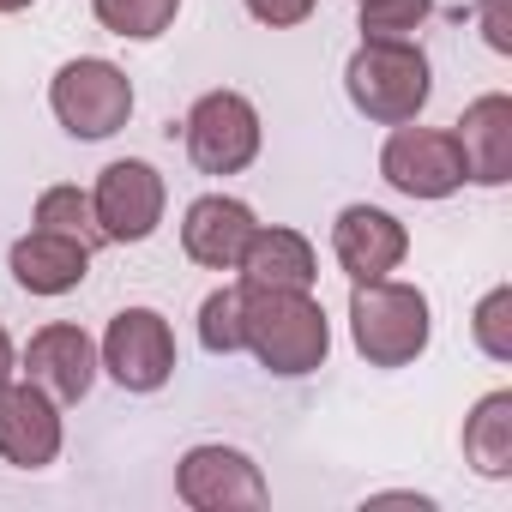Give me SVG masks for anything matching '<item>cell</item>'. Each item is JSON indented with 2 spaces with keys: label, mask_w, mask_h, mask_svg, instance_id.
Returning <instances> with one entry per match:
<instances>
[{
  "label": "cell",
  "mask_w": 512,
  "mask_h": 512,
  "mask_svg": "<svg viewBox=\"0 0 512 512\" xmlns=\"http://www.w3.org/2000/svg\"><path fill=\"white\" fill-rule=\"evenodd\" d=\"M482 31L494 55H512V25H506V0H482Z\"/></svg>",
  "instance_id": "24"
},
{
  "label": "cell",
  "mask_w": 512,
  "mask_h": 512,
  "mask_svg": "<svg viewBox=\"0 0 512 512\" xmlns=\"http://www.w3.org/2000/svg\"><path fill=\"white\" fill-rule=\"evenodd\" d=\"M85 272H91V247L73 241V235L31 229L25 241H13V278L31 296H67V290L85 284Z\"/></svg>",
  "instance_id": "16"
},
{
  "label": "cell",
  "mask_w": 512,
  "mask_h": 512,
  "mask_svg": "<svg viewBox=\"0 0 512 512\" xmlns=\"http://www.w3.org/2000/svg\"><path fill=\"white\" fill-rule=\"evenodd\" d=\"M350 338L368 356V368H404L428 350V296L416 284H356L350 296Z\"/></svg>",
  "instance_id": "3"
},
{
  "label": "cell",
  "mask_w": 512,
  "mask_h": 512,
  "mask_svg": "<svg viewBox=\"0 0 512 512\" xmlns=\"http://www.w3.org/2000/svg\"><path fill=\"white\" fill-rule=\"evenodd\" d=\"M199 344L211 356H235L241 350V290H211L199 308Z\"/></svg>",
  "instance_id": "21"
},
{
  "label": "cell",
  "mask_w": 512,
  "mask_h": 512,
  "mask_svg": "<svg viewBox=\"0 0 512 512\" xmlns=\"http://www.w3.org/2000/svg\"><path fill=\"white\" fill-rule=\"evenodd\" d=\"M187 157L205 175H241L260 157V115L241 91H205L187 115Z\"/></svg>",
  "instance_id": "5"
},
{
  "label": "cell",
  "mask_w": 512,
  "mask_h": 512,
  "mask_svg": "<svg viewBox=\"0 0 512 512\" xmlns=\"http://www.w3.org/2000/svg\"><path fill=\"white\" fill-rule=\"evenodd\" d=\"M175 494L199 512H229V506H266V476L235 446H193L175 470Z\"/></svg>",
  "instance_id": "9"
},
{
  "label": "cell",
  "mask_w": 512,
  "mask_h": 512,
  "mask_svg": "<svg viewBox=\"0 0 512 512\" xmlns=\"http://www.w3.org/2000/svg\"><path fill=\"white\" fill-rule=\"evenodd\" d=\"M332 247H338V266H344L350 284H374V278H392L404 266L410 235L380 205H344L338 223H332Z\"/></svg>",
  "instance_id": "10"
},
{
  "label": "cell",
  "mask_w": 512,
  "mask_h": 512,
  "mask_svg": "<svg viewBox=\"0 0 512 512\" xmlns=\"http://www.w3.org/2000/svg\"><path fill=\"white\" fill-rule=\"evenodd\" d=\"M434 7L428 0H362V37L374 43H410Z\"/></svg>",
  "instance_id": "20"
},
{
  "label": "cell",
  "mask_w": 512,
  "mask_h": 512,
  "mask_svg": "<svg viewBox=\"0 0 512 512\" xmlns=\"http://www.w3.org/2000/svg\"><path fill=\"white\" fill-rule=\"evenodd\" d=\"M97 7V25L115 31V37H133V43H151L175 25L181 0H91Z\"/></svg>",
  "instance_id": "18"
},
{
  "label": "cell",
  "mask_w": 512,
  "mask_h": 512,
  "mask_svg": "<svg viewBox=\"0 0 512 512\" xmlns=\"http://www.w3.org/2000/svg\"><path fill=\"white\" fill-rule=\"evenodd\" d=\"M464 458L494 482L512 476V392H488L464 416Z\"/></svg>",
  "instance_id": "17"
},
{
  "label": "cell",
  "mask_w": 512,
  "mask_h": 512,
  "mask_svg": "<svg viewBox=\"0 0 512 512\" xmlns=\"http://www.w3.org/2000/svg\"><path fill=\"white\" fill-rule=\"evenodd\" d=\"M380 175L404 193V199H446L464 187V157H458V139L452 133H434V127H398L380 151Z\"/></svg>",
  "instance_id": "7"
},
{
  "label": "cell",
  "mask_w": 512,
  "mask_h": 512,
  "mask_svg": "<svg viewBox=\"0 0 512 512\" xmlns=\"http://www.w3.org/2000/svg\"><path fill=\"white\" fill-rule=\"evenodd\" d=\"M7 380H13V338L0 332V386H7Z\"/></svg>",
  "instance_id": "25"
},
{
  "label": "cell",
  "mask_w": 512,
  "mask_h": 512,
  "mask_svg": "<svg viewBox=\"0 0 512 512\" xmlns=\"http://www.w3.org/2000/svg\"><path fill=\"white\" fill-rule=\"evenodd\" d=\"M241 350H253L272 374H314L332 350L326 308L308 290H247L241 284Z\"/></svg>",
  "instance_id": "1"
},
{
  "label": "cell",
  "mask_w": 512,
  "mask_h": 512,
  "mask_svg": "<svg viewBox=\"0 0 512 512\" xmlns=\"http://www.w3.org/2000/svg\"><path fill=\"white\" fill-rule=\"evenodd\" d=\"M344 91H350V103H356L368 121L404 127V121L422 115V103H428V91H434L428 55H422L416 43H374V37H362V49H356L350 67H344Z\"/></svg>",
  "instance_id": "2"
},
{
  "label": "cell",
  "mask_w": 512,
  "mask_h": 512,
  "mask_svg": "<svg viewBox=\"0 0 512 512\" xmlns=\"http://www.w3.org/2000/svg\"><path fill=\"white\" fill-rule=\"evenodd\" d=\"M103 368L127 392H157L175 374V332L157 308H121L103 332Z\"/></svg>",
  "instance_id": "6"
},
{
  "label": "cell",
  "mask_w": 512,
  "mask_h": 512,
  "mask_svg": "<svg viewBox=\"0 0 512 512\" xmlns=\"http://www.w3.org/2000/svg\"><path fill=\"white\" fill-rule=\"evenodd\" d=\"M476 344H482V356H494V362H512V290L500 284V290H488L482 302H476Z\"/></svg>",
  "instance_id": "22"
},
{
  "label": "cell",
  "mask_w": 512,
  "mask_h": 512,
  "mask_svg": "<svg viewBox=\"0 0 512 512\" xmlns=\"http://www.w3.org/2000/svg\"><path fill=\"white\" fill-rule=\"evenodd\" d=\"M314 7H320V0H247V13L260 19V25H272V31H284V25H302Z\"/></svg>",
  "instance_id": "23"
},
{
  "label": "cell",
  "mask_w": 512,
  "mask_h": 512,
  "mask_svg": "<svg viewBox=\"0 0 512 512\" xmlns=\"http://www.w3.org/2000/svg\"><path fill=\"white\" fill-rule=\"evenodd\" d=\"M61 452V410L43 386H0V458L19 470H43Z\"/></svg>",
  "instance_id": "11"
},
{
  "label": "cell",
  "mask_w": 512,
  "mask_h": 512,
  "mask_svg": "<svg viewBox=\"0 0 512 512\" xmlns=\"http://www.w3.org/2000/svg\"><path fill=\"white\" fill-rule=\"evenodd\" d=\"M253 229H260V223H253V211H247L241 199L205 193V199L187 205L181 247H187V260H199V266H211V272H235V260H241V247H247Z\"/></svg>",
  "instance_id": "14"
},
{
  "label": "cell",
  "mask_w": 512,
  "mask_h": 512,
  "mask_svg": "<svg viewBox=\"0 0 512 512\" xmlns=\"http://www.w3.org/2000/svg\"><path fill=\"white\" fill-rule=\"evenodd\" d=\"M37 229H55V235H73L85 247H103V229H97V211L79 187H49L37 199Z\"/></svg>",
  "instance_id": "19"
},
{
  "label": "cell",
  "mask_w": 512,
  "mask_h": 512,
  "mask_svg": "<svg viewBox=\"0 0 512 512\" xmlns=\"http://www.w3.org/2000/svg\"><path fill=\"white\" fill-rule=\"evenodd\" d=\"M25 7H37V0H0V13H25Z\"/></svg>",
  "instance_id": "26"
},
{
  "label": "cell",
  "mask_w": 512,
  "mask_h": 512,
  "mask_svg": "<svg viewBox=\"0 0 512 512\" xmlns=\"http://www.w3.org/2000/svg\"><path fill=\"white\" fill-rule=\"evenodd\" d=\"M25 374L31 386H43L55 404H79L97 380V344L79 326H43L25 344Z\"/></svg>",
  "instance_id": "13"
},
{
  "label": "cell",
  "mask_w": 512,
  "mask_h": 512,
  "mask_svg": "<svg viewBox=\"0 0 512 512\" xmlns=\"http://www.w3.org/2000/svg\"><path fill=\"white\" fill-rule=\"evenodd\" d=\"M235 272H241V284L247 290H314V247H308V235H296V229H253L247 235V247H241V260H235Z\"/></svg>",
  "instance_id": "15"
},
{
  "label": "cell",
  "mask_w": 512,
  "mask_h": 512,
  "mask_svg": "<svg viewBox=\"0 0 512 512\" xmlns=\"http://www.w3.org/2000/svg\"><path fill=\"white\" fill-rule=\"evenodd\" d=\"M91 211H97L103 241H145L163 223V175L139 157H121L97 175Z\"/></svg>",
  "instance_id": "8"
},
{
  "label": "cell",
  "mask_w": 512,
  "mask_h": 512,
  "mask_svg": "<svg viewBox=\"0 0 512 512\" xmlns=\"http://www.w3.org/2000/svg\"><path fill=\"white\" fill-rule=\"evenodd\" d=\"M458 157H464V181L482 187H506L512 181V97L488 91L458 115Z\"/></svg>",
  "instance_id": "12"
},
{
  "label": "cell",
  "mask_w": 512,
  "mask_h": 512,
  "mask_svg": "<svg viewBox=\"0 0 512 512\" xmlns=\"http://www.w3.org/2000/svg\"><path fill=\"white\" fill-rule=\"evenodd\" d=\"M61 127L73 139H109L127 127L133 115V79L115 67V61H97V55H79L55 73V91H49Z\"/></svg>",
  "instance_id": "4"
}]
</instances>
